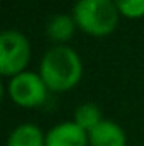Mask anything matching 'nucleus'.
Returning <instances> with one entry per match:
<instances>
[{"mask_svg":"<svg viewBox=\"0 0 144 146\" xmlns=\"http://www.w3.org/2000/svg\"><path fill=\"white\" fill-rule=\"evenodd\" d=\"M39 75L51 92H68L78 85L83 75V65L78 53L66 46H51L39 65Z\"/></svg>","mask_w":144,"mask_h":146,"instance_id":"1","label":"nucleus"},{"mask_svg":"<svg viewBox=\"0 0 144 146\" xmlns=\"http://www.w3.org/2000/svg\"><path fill=\"white\" fill-rule=\"evenodd\" d=\"M119 10L114 0H78L73 7V19L85 34L105 37L119 24Z\"/></svg>","mask_w":144,"mask_h":146,"instance_id":"2","label":"nucleus"},{"mask_svg":"<svg viewBox=\"0 0 144 146\" xmlns=\"http://www.w3.org/2000/svg\"><path fill=\"white\" fill-rule=\"evenodd\" d=\"M31 60V42L26 34L15 29H7L0 36V72L3 76H15L27 72Z\"/></svg>","mask_w":144,"mask_h":146,"instance_id":"3","label":"nucleus"},{"mask_svg":"<svg viewBox=\"0 0 144 146\" xmlns=\"http://www.w3.org/2000/svg\"><path fill=\"white\" fill-rule=\"evenodd\" d=\"M48 87L39 73L24 72L12 76L7 83V95L9 99L24 109H32L44 104L48 97Z\"/></svg>","mask_w":144,"mask_h":146,"instance_id":"4","label":"nucleus"},{"mask_svg":"<svg viewBox=\"0 0 144 146\" xmlns=\"http://www.w3.org/2000/svg\"><path fill=\"white\" fill-rule=\"evenodd\" d=\"M46 146H88V133L73 121H65L46 133Z\"/></svg>","mask_w":144,"mask_h":146,"instance_id":"5","label":"nucleus"},{"mask_svg":"<svg viewBox=\"0 0 144 146\" xmlns=\"http://www.w3.org/2000/svg\"><path fill=\"white\" fill-rule=\"evenodd\" d=\"M127 138L124 129L114 122L104 119L98 126H95L88 133V145L90 146H126Z\"/></svg>","mask_w":144,"mask_h":146,"instance_id":"6","label":"nucleus"},{"mask_svg":"<svg viewBox=\"0 0 144 146\" xmlns=\"http://www.w3.org/2000/svg\"><path fill=\"white\" fill-rule=\"evenodd\" d=\"M76 29H78V26H76L73 15L56 14L46 24V36L56 44H65L75 36Z\"/></svg>","mask_w":144,"mask_h":146,"instance_id":"7","label":"nucleus"},{"mask_svg":"<svg viewBox=\"0 0 144 146\" xmlns=\"http://www.w3.org/2000/svg\"><path fill=\"white\" fill-rule=\"evenodd\" d=\"M7 146H46V134L36 124L24 122L10 131Z\"/></svg>","mask_w":144,"mask_h":146,"instance_id":"8","label":"nucleus"},{"mask_svg":"<svg viewBox=\"0 0 144 146\" xmlns=\"http://www.w3.org/2000/svg\"><path fill=\"white\" fill-rule=\"evenodd\" d=\"M102 112L95 104H81L75 109V117L73 122L78 124L81 129H85L87 133H90L95 126H98L102 122Z\"/></svg>","mask_w":144,"mask_h":146,"instance_id":"9","label":"nucleus"},{"mask_svg":"<svg viewBox=\"0 0 144 146\" xmlns=\"http://www.w3.org/2000/svg\"><path fill=\"white\" fill-rule=\"evenodd\" d=\"M120 15L127 19L144 17V0H114Z\"/></svg>","mask_w":144,"mask_h":146,"instance_id":"10","label":"nucleus"}]
</instances>
